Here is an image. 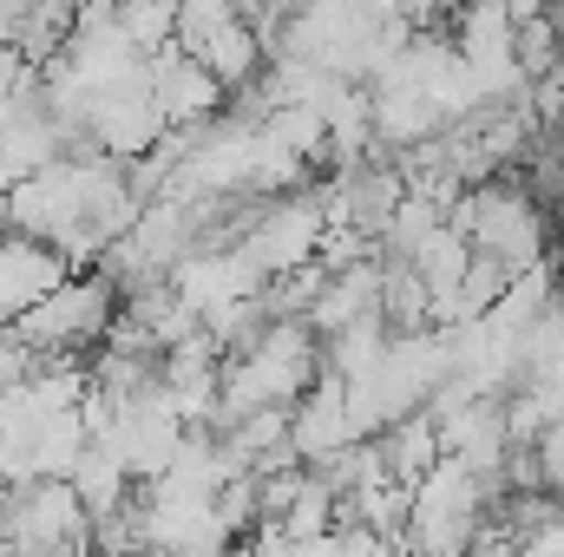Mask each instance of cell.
<instances>
[{
	"instance_id": "cell-3",
	"label": "cell",
	"mask_w": 564,
	"mask_h": 557,
	"mask_svg": "<svg viewBox=\"0 0 564 557\" xmlns=\"http://www.w3.org/2000/svg\"><path fill=\"white\" fill-rule=\"evenodd\" d=\"M66 288V256L46 243H0V328L33 315L46 295Z\"/></svg>"
},
{
	"instance_id": "cell-2",
	"label": "cell",
	"mask_w": 564,
	"mask_h": 557,
	"mask_svg": "<svg viewBox=\"0 0 564 557\" xmlns=\"http://www.w3.org/2000/svg\"><path fill=\"white\" fill-rule=\"evenodd\" d=\"M177 40L217 86H237L257 73V40L243 33L237 13H177Z\"/></svg>"
},
{
	"instance_id": "cell-4",
	"label": "cell",
	"mask_w": 564,
	"mask_h": 557,
	"mask_svg": "<svg viewBox=\"0 0 564 557\" xmlns=\"http://www.w3.org/2000/svg\"><path fill=\"white\" fill-rule=\"evenodd\" d=\"M151 92H158V112H164V119H204V112L224 99V86H217L184 46H158V59H151Z\"/></svg>"
},
{
	"instance_id": "cell-1",
	"label": "cell",
	"mask_w": 564,
	"mask_h": 557,
	"mask_svg": "<svg viewBox=\"0 0 564 557\" xmlns=\"http://www.w3.org/2000/svg\"><path fill=\"white\" fill-rule=\"evenodd\" d=\"M106 315H112V288H106V282H66V288L46 295L33 315H20L13 335H20L33 354H66V348H79V341H93V335L106 328Z\"/></svg>"
}]
</instances>
